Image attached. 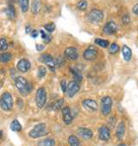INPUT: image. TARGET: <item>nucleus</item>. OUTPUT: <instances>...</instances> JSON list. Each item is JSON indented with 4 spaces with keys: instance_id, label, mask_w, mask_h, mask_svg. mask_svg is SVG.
Wrapping results in <instances>:
<instances>
[{
    "instance_id": "nucleus-1",
    "label": "nucleus",
    "mask_w": 138,
    "mask_h": 146,
    "mask_svg": "<svg viewBox=\"0 0 138 146\" xmlns=\"http://www.w3.org/2000/svg\"><path fill=\"white\" fill-rule=\"evenodd\" d=\"M0 106H1V108L5 111H9L12 109L13 100L10 93L3 94L1 98H0Z\"/></svg>"
},
{
    "instance_id": "nucleus-2",
    "label": "nucleus",
    "mask_w": 138,
    "mask_h": 146,
    "mask_svg": "<svg viewBox=\"0 0 138 146\" xmlns=\"http://www.w3.org/2000/svg\"><path fill=\"white\" fill-rule=\"evenodd\" d=\"M28 83L29 82H27V80L22 76H17L15 79V86L22 96H27L29 94V92H28Z\"/></svg>"
},
{
    "instance_id": "nucleus-3",
    "label": "nucleus",
    "mask_w": 138,
    "mask_h": 146,
    "mask_svg": "<svg viewBox=\"0 0 138 146\" xmlns=\"http://www.w3.org/2000/svg\"><path fill=\"white\" fill-rule=\"evenodd\" d=\"M47 133V126L46 124L44 123H41L36 125L29 133L30 137L32 138H38L41 137L44 135H46Z\"/></svg>"
},
{
    "instance_id": "nucleus-4",
    "label": "nucleus",
    "mask_w": 138,
    "mask_h": 146,
    "mask_svg": "<svg viewBox=\"0 0 138 146\" xmlns=\"http://www.w3.org/2000/svg\"><path fill=\"white\" fill-rule=\"evenodd\" d=\"M112 107V100L109 96H104L101 100V112L103 115L107 116L110 113Z\"/></svg>"
},
{
    "instance_id": "nucleus-5",
    "label": "nucleus",
    "mask_w": 138,
    "mask_h": 146,
    "mask_svg": "<svg viewBox=\"0 0 138 146\" xmlns=\"http://www.w3.org/2000/svg\"><path fill=\"white\" fill-rule=\"evenodd\" d=\"M87 19L92 23H98L104 19V12L100 10L94 9L88 13Z\"/></svg>"
},
{
    "instance_id": "nucleus-6",
    "label": "nucleus",
    "mask_w": 138,
    "mask_h": 146,
    "mask_svg": "<svg viewBox=\"0 0 138 146\" xmlns=\"http://www.w3.org/2000/svg\"><path fill=\"white\" fill-rule=\"evenodd\" d=\"M46 101H47V93H46V90L43 88V87H40V88L37 90L36 95V106L39 108H42L44 106V105L46 104Z\"/></svg>"
},
{
    "instance_id": "nucleus-7",
    "label": "nucleus",
    "mask_w": 138,
    "mask_h": 146,
    "mask_svg": "<svg viewBox=\"0 0 138 146\" xmlns=\"http://www.w3.org/2000/svg\"><path fill=\"white\" fill-rule=\"evenodd\" d=\"M79 88H80V86L78 82H76L75 80L70 81L67 85V95L70 98H73L79 91Z\"/></svg>"
},
{
    "instance_id": "nucleus-8",
    "label": "nucleus",
    "mask_w": 138,
    "mask_h": 146,
    "mask_svg": "<svg viewBox=\"0 0 138 146\" xmlns=\"http://www.w3.org/2000/svg\"><path fill=\"white\" fill-rule=\"evenodd\" d=\"M41 61L45 63L52 71H55V62L53 60V58L48 54H44L41 57Z\"/></svg>"
},
{
    "instance_id": "nucleus-9",
    "label": "nucleus",
    "mask_w": 138,
    "mask_h": 146,
    "mask_svg": "<svg viewBox=\"0 0 138 146\" xmlns=\"http://www.w3.org/2000/svg\"><path fill=\"white\" fill-rule=\"evenodd\" d=\"M117 31H118V25L116 24V23L112 21L108 22L103 29V31L105 35H112L116 33Z\"/></svg>"
},
{
    "instance_id": "nucleus-10",
    "label": "nucleus",
    "mask_w": 138,
    "mask_h": 146,
    "mask_svg": "<svg viewBox=\"0 0 138 146\" xmlns=\"http://www.w3.org/2000/svg\"><path fill=\"white\" fill-rule=\"evenodd\" d=\"M98 55V51L95 48L93 47H89L88 48H86L83 54V56L86 60V61H92Z\"/></svg>"
},
{
    "instance_id": "nucleus-11",
    "label": "nucleus",
    "mask_w": 138,
    "mask_h": 146,
    "mask_svg": "<svg viewBox=\"0 0 138 146\" xmlns=\"http://www.w3.org/2000/svg\"><path fill=\"white\" fill-rule=\"evenodd\" d=\"M65 55L68 58V59H70L72 61H75V60L78 59V57H79L78 50L74 47L67 48L66 50H65Z\"/></svg>"
},
{
    "instance_id": "nucleus-12",
    "label": "nucleus",
    "mask_w": 138,
    "mask_h": 146,
    "mask_svg": "<svg viewBox=\"0 0 138 146\" xmlns=\"http://www.w3.org/2000/svg\"><path fill=\"white\" fill-rule=\"evenodd\" d=\"M98 135H99V138L103 141H108L110 138V129L105 126L103 125L99 128L98 130Z\"/></svg>"
},
{
    "instance_id": "nucleus-13",
    "label": "nucleus",
    "mask_w": 138,
    "mask_h": 146,
    "mask_svg": "<svg viewBox=\"0 0 138 146\" xmlns=\"http://www.w3.org/2000/svg\"><path fill=\"white\" fill-rule=\"evenodd\" d=\"M30 66L31 65H30V62L29 61L26 60V59H22L21 61L18 62L17 68L22 73H26V72H28L30 70Z\"/></svg>"
},
{
    "instance_id": "nucleus-14",
    "label": "nucleus",
    "mask_w": 138,
    "mask_h": 146,
    "mask_svg": "<svg viewBox=\"0 0 138 146\" xmlns=\"http://www.w3.org/2000/svg\"><path fill=\"white\" fill-rule=\"evenodd\" d=\"M62 115H63V120L65 124L70 125L73 121V115L71 114V110L69 107H64L62 109Z\"/></svg>"
},
{
    "instance_id": "nucleus-15",
    "label": "nucleus",
    "mask_w": 138,
    "mask_h": 146,
    "mask_svg": "<svg viewBox=\"0 0 138 146\" xmlns=\"http://www.w3.org/2000/svg\"><path fill=\"white\" fill-rule=\"evenodd\" d=\"M78 133H79V135L81 137H83L84 139H90V138H92V136H93L92 131L90 129L85 128V127H80V128H79Z\"/></svg>"
},
{
    "instance_id": "nucleus-16",
    "label": "nucleus",
    "mask_w": 138,
    "mask_h": 146,
    "mask_svg": "<svg viewBox=\"0 0 138 146\" xmlns=\"http://www.w3.org/2000/svg\"><path fill=\"white\" fill-rule=\"evenodd\" d=\"M83 106H84L86 109L87 110H90V111H96L98 109V104L95 100H90V99H87V100H85L83 101Z\"/></svg>"
},
{
    "instance_id": "nucleus-17",
    "label": "nucleus",
    "mask_w": 138,
    "mask_h": 146,
    "mask_svg": "<svg viewBox=\"0 0 138 146\" xmlns=\"http://www.w3.org/2000/svg\"><path fill=\"white\" fill-rule=\"evenodd\" d=\"M122 53H123V59L127 62H129L130 59H131V56H132V52H131V49L124 45L123 47V49H122Z\"/></svg>"
},
{
    "instance_id": "nucleus-18",
    "label": "nucleus",
    "mask_w": 138,
    "mask_h": 146,
    "mask_svg": "<svg viewBox=\"0 0 138 146\" xmlns=\"http://www.w3.org/2000/svg\"><path fill=\"white\" fill-rule=\"evenodd\" d=\"M124 133H125V125L123 122H121L118 126V129H117V137L118 139H122L124 136Z\"/></svg>"
},
{
    "instance_id": "nucleus-19",
    "label": "nucleus",
    "mask_w": 138,
    "mask_h": 146,
    "mask_svg": "<svg viewBox=\"0 0 138 146\" xmlns=\"http://www.w3.org/2000/svg\"><path fill=\"white\" fill-rule=\"evenodd\" d=\"M41 10V0H33L32 1V6H31V11L33 14L39 13Z\"/></svg>"
},
{
    "instance_id": "nucleus-20",
    "label": "nucleus",
    "mask_w": 138,
    "mask_h": 146,
    "mask_svg": "<svg viewBox=\"0 0 138 146\" xmlns=\"http://www.w3.org/2000/svg\"><path fill=\"white\" fill-rule=\"evenodd\" d=\"M5 13H6L7 17L11 19H14L16 17V11L12 5H8V7L5 10Z\"/></svg>"
},
{
    "instance_id": "nucleus-21",
    "label": "nucleus",
    "mask_w": 138,
    "mask_h": 146,
    "mask_svg": "<svg viewBox=\"0 0 138 146\" xmlns=\"http://www.w3.org/2000/svg\"><path fill=\"white\" fill-rule=\"evenodd\" d=\"M70 72L72 73V74H73V78H74V80L79 84V82L82 81V75H81V74L77 69L73 68H70Z\"/></svg>"
},
{
    "instance_id": "nucleus-22",
    "label": "nucleus",
    "mask_w": 138,
    "mask_h": 146,
    "mask_svg": "<svg viewBox=\"0 0 138 146\" xmlns=\"http://www.w3.org/2000/svg\"><path fill=\"white\" fill-rule=\"evenodd\" d=\"M55 142L53 138H46L38 143L37 146H54Z\"/></svg>"
},
{
    "instance_id": "nucleus-23",
    "label": "nucleus",
    "mask_w": 138,
    "mask_h": 146,
    "mask_svg": "<svg viewBox=\"0 0 138 146\" xmlns=\"http://www.w3.org/2000/svg\"><path fill=\"white\" fill-rule=\"evenodd\" d=\"M68 143L70 146H82L79 138L75 136H70L68 138Z\"/></svg>"
},
{
    "instance_id": "nucleus-24",
    "label": "nucleus",
    "mask_w": 138,
    "mask_h": 146,
    "mask_svg": "<svg viewBox=\"0 0 138 146\" xmlns=\"http://www.w3.org/2000/svg\"><path fill=\"white\" fill-rule=\"evenodd\" d=\"M63 104H64V100L63 99H60V100H56L55 102H53V104H51V106H52L51 110H54V111L60 110L62 107Z\"/></svg>"
},
{
    "instance_id": "nucleus-25",
    "label": "nucleus",
    "mask_w": 138,
    "mask_h": 146,
    "mask_svg": "<svg viewBox=\"0 0 138 146\" xmlns=\"http://www.w3.org/2000/svg\"><path fill=\"white\" fill-rule=\"evenodd\" d=\"M11 54L10 53H3L0 54V62H2V63H7L11 61Z\"/></svg>"
},
{
    "instance_id": "nucleus-26",
    "label": "nucleus",
    "mask_w": 138,
    "mask_h": 146,
    "mask_svg": "<svg viewBox=\"0 0 138 146\" xmlns=\"http://www.w3.org/2000/svg\"><path fill=\"white\" fill-rule=\"evenodd\" d=\"M11 129L13 131H20L22 130V125H21V124L19 123L18 120L15 119L11 124Z\"/></svg>"
},
{
    "instance_id": "nucleus-27",
    "label": "nucleus",
    "mask_w": 138,
    "mask_h": 146,
    "mask_svg": "<svg viewBox=\"0 0 138 146\" xmlns=\"http://www.w3.org/2000/svg\"><path fill=\"white\" fill-rule=\"evenodd\" d=\"M19 5L23 13L27 12L29 10V0H19Z\"/></svg>"
},
{
    "instance_id": "nucleus-28",
    "label": "nucleus",
    "mask_w": 138,
    "mask_h": 146,
    "mask_svg": "<svg viewBox=\"0 0 138 146\" xmlns=\"http://www.w3.org/2000/svg\"><path fill=\"white\" fill-rule=\"evenodd\" d=\"M95 43L98 44V46L102 47V48H107L109 46V42L107 40H104V39H99L97 38L95 40Z\"/></svg>"
},
{
    "instance_id": "nucleus-29",
    "label": "nucleus",
    "mask_w": 138,
    "mask_h": 146,
    "mask_svg": "<svg viewBox=\"0 0 138 146\" xmlns=\"http://www.w3.org/2000/svg\"><path fill=\"white\" fill-rule=\"evenodd\" d=\"M77 8L80 11H85L87 8V2L86 0H80L77 4Z\"/></svg>"
},
{
    "instance_id": "nucleus-30",
    "label": "nucleus",
    "mask_w": 138,
    "mask_h": 146,
    "mask_svg": "<svg viewBox=\"0 0 138 146\" xmlns=\"http://www.w3.org/2000/svg\"><path fill=\"white\" fill-rule=\"evenodd\" d=\"M119 51V46L117 43H112L109 48V52L112 54H115Z\"/></svg>"
},
{
    "instance_id": "nucleus-31",
    "label": "nucleus",
    "mask_w": 138,
    "mask_h": 146,
    "mask_svg": "<svg viewBox=\"0 0 138 146\" xmlns=\"http://www.w3.org/2000/svg\"><path fill=\"white\" fill-rule=\"evenodd\" d=\"M40 33L42 34V39H43V41H44V42H45V43H49V42H51L52 37H51V36H50V35L46 34L43 31H40Z\"/></svg>"
},
{
    "instance_id": "nucleus-32",
    "label": "nucleus",
    "mask_w": 138,
    "mask_h": 146,
    "mask_svg": "<svg viewBox=\"0 0 138 146\" xmlns=\"http://www.w3.org/2000/svg\"><path fill=\"white\" fill-rule=\"evenodd\" d=\"M8 48V42L6 39L5 38H0V50L5 51Z\"/></svg>"
},
{
    "instance_id": "nucleus-33",
    "label": "nucleus",
    "mask_w": 138,
    "mask_h": 146,
    "mask_svg": "<svg viewBox=\"0 0 138 146\" xmlns=\"http://www.w3.org/2000/svg\"><path fill=\"white\" fill-rule=\"evenodd\" d=\"M44 29H45V30H46L48 32L52 33V32H53L54 30H55V25H54V23H50L45 24V25H44Z\"/></svg>"
},
{
    "instance_id": "nucleus-34",
    "label": "nucleus",
    "mask_w": 138,
    "mask_h": 146,
    "mask_svg": "<svg viewBox=\"0 0 138 146\" xmlns=\"http://www.w3.org/2000/svg\"><path fill=\"white\" fill-rule=\"evenodd\" d=\"M46 74H47V68L42 67V66L39 67V68H38V77L39 78H43L46 75Z\"/></svg>"
},
{
    "instance_id": "nucleus-35",
    "label": "nucleus",
    "mask_w": 138,
    "mask_h": 146,
    "mask_svg": "<svg viewBox=\"0 0 138 146\" xmlns=\"http://www.w3.org/2000/svg\"><path fill=\"white\" fill-rule=\"evenodd\" d=\"M129 15H127V14H125V15H123V17H122V22H123V24H128L129 23Z\"/></svg>"
},
{
    "instance_id": "nucleus-36",
    "label": "nucleus",
    "mask_w": 138,
    "mask_h": 146,
    "mask_svg": "<svg viewBox=\"0 0 138 146\" xmlns=\"http://www.w3.org/2000/svg\"><path fill=\"white\" fill-rule=\"evenodd\" d=\"M61 89L63 91V93H66L67 92V82L65 80H62L61 82Z\"/></svg>"
},
{
    "instance_id": "nucleus-37",
    "label": "nucleus",
    "mask_w": 138,
    "mask_h": 146,
    "mask_svg": "<svg viewBox=\"0 0 138 146\" xmlns=\"http://www.w3.org/2000/svg\"><path fill=\"white\" fill-rule=\"evenodd\" d=\"M54 62H55V64H57V65H59V66H61V63H64V60L62 59L61 57H57L56 61H54Z\"/></svg>"
},
{
    "instance_id": "nucleus-38",
    "label": "nucleus",
    "mask_w": 138,
    "mask_h": 146,
    "mask_svg": "<svg viewBox=\"0 0 138 146\" xmlns=\"http://www.w3.org/2000/svg\"><path fill=\"white\" fill-rule=\"evenodd\" d=\"M31 36H32L33 38L37 37V36H38V31H36V30L32 31H31Z\"/></svg>"
},
{
    "instance_id": "nucleus-39",
    "label": "nucleus",
    "mask_w": 138,
    "mask_h": 146,
    "mask_svg": "<svg viewBox=\"0 0 138 146\" xmlns=\"http://www.w3.org/2000/svg\"><path fill=\"white\" fill-rule=\"evenodd\" d=\"M133 13L135 15H138V4H136L134 7H133Z\"/></svg>"
},
{
    "instance_id": "nucleus-40",
    "label": "nucleus",
    "mask_w": 138,
    "mask_h": 146,
    "mask_svg": "<svg viewBox=\"0 0 138 146\" xmlns=\"http://www.w3.org/2000/svg\"><path fill=\"white\" fill-rule=\"evenodd\" d=\"M30 31H31V27H30V25H27V26L25 27V32H26L27 34H29Z\"/></svg>"
},
{
    "instance_id": "nucleus-41",
    "label": "nucleus",
    "mask_w": 138,
    "mask_h": 146,
    "mask_svg": "<svg viewBox=\"0 0 138 146\" xmlns=\"http://www.w3.org/2000/svg\"><path fill=\"white\" fill-rule=\"evenodd\" d=\"M44 48V46L43 45H36V49L38 50V51H41V50H42Z\"/></svg>"
},
{
    "instance_id": "nucleus-42",
    "label": "nucleus",
    "mask_w": 138,
    "mask_h": 146,
    "mask_svg": "<svg viewBox=\"0 0 138 146\" xmlns=\"http://www.w3.org/2000/svg\"><path fill=\"white\" fill-rule=\"evenodd\" d=\"M118 146H127L125 143H120V144H118Z\"/></svg>"
},
{
    "instance_id": "nucleus-43",
    "label": "nucleus",
    "mask_w": 138,
    "mask_h": 146,
    "mask_svg": "<svg viewBox=\"0 0 138 146\" xmlns=\"http://www.w3.org/2000/svg\"><path fill=\"white\" fill-rule=\"evenodd\" d=\"M2 136H3V131H0V138L2 137Z\"/></svg>"
}]
</instances>
